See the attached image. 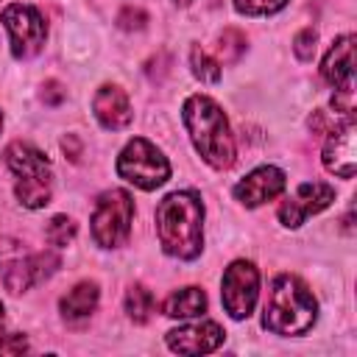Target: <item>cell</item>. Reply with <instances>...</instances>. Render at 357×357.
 <instances>
[{"label": "cell", "mask_w": 357, "mask_h": 357, "mask_svg": "<svg viewBox=\"0 0 357 357\" xmlns=\"http://www.w3.org/2000/svg\"><path fill=\"white\" fill-rule=\"evenodd\" d=\"M156 234L165 254L195 259L204 248V201L192 190L170 192L156 206Z\"/></svg>", "instance_id": "cell-1"}, {"label": "cell", "mask_w": 357, "mask_h": 357, "mask_svg": "<svg viewBox=\"0 0 357 357\" xmlns=\"http://www.w3.org/2000/svg\"><path fill=\"white\" fill-rule=\"evenodd\" d=\"M184 126L195 151L215 170H226L234 165V137L229 131V120L223 109L206 95H190L181 106Z\"/></svg>", "instance_id": "cell-2"}, {"label": "cell", "mask_w": 357, "mask_h": 357, "mask_svg": "<svg viewBox=\"0 0 357 357\" xmlns=\"http://www.w3.org/2000/svg\"><path fill=\"white\" fill-rule=\"evenodd\" d=\"M318 318V301L310 287L290 273H282L271 282L265 307H262V326L273 335H304Z\"/></svg>", "instance_id": "cell-3"}, {"label": "cell", "mask_w": 357, "mask_h": 357, "mask_svg": "<svg viewBox=\"0 0 357 357\" xmlns=\"http://www.w3.org/2000/svg\"><path fill=\"white\" fill-rule=\"evenodd\" d=\"M3 156H6L8 170L17 176L14 190H17L20 204L28 209H42L45 204H50L53 173H50L47 156L28 142H11Z\"/></svg>", "instance_id": "cell-4"}, {"label": "cell", "mask_w": 357, "mask_h": 357, "mask_svg": "<svg viewBox=\"0 0 357 357\" xmlns=\"http://www.w3.org/2000/svg\"><path fill=\"white\" fill-rule=\"evenodd\" d=\"M59 268L53 251H28L17 240H0V279L11 293H22L31 284L47 279Z\"/></svg>", "instance_id": "cell-5"}, {"label": "cell", "mask_w": 357, "mask_h": 357, "mask_svg": "<svg viewBox=\"0 0 357 357\" xmlns=\"http://www.w3.org/2000/svg\"><path fill=\"white\" fill-rule=\"evenodd\" d=\"M117 176L139 190H156L170 178V165L153 142L134 137L117 156Z\"/></svg>", "instance_id": "cell-6"}, {"label": "cell", "mask_w": 357, "mask_h": 357, "mask_svg": "<svg viewBox=\"0 0 357 357\" xmlns=\"http://www.w3.org/2000/svg\"><path fill=\"white\" fill-rule=\"evenodd\" d=\"M134 220V198L126 190H106L92 209V237L100 248H117L128 240Z\"/></svg>", "instance_id": "cell-7"}, {"label": "cell", "mask_w": 357, "mask_h": 357, "mask_svg": "<svg viewBox=\"0 0 357 357\" xmlns=\"http://www.w3.org/2000/svg\"><path fill=\"white\" fill-rule=\"evenodd\" d=\"M3 25L8 28V36H11V53L17 59H31L42 50L45 45V36H47V28H45V20L42 14L33 8V6H22V3H11L3 8L0 14Z\"/></svg>", "instance_id": "cell-8"}, {"label": "cell", "mask_w": 357, "mask_h": 357, "mask_svg": "<svg viewBox=\"0 0 357 357\" xmlns=\"http://www.w3.org/2000/svg\"><path fill=\"white\" fill-rule=\"evenodd\" d=\"M257 293H259V273L251 262L245 259H234L226 271H223V282H220V298L226 312L234 321H243L251 315L254 304H257Z\"/></svg>", "instance_id": "cell-9"}, {"label": "cell", "mask_w": 357, "mask_h": 357, "mask_svg": "<svg viewBox=\"0 0 357 357\" xmlns=\"http://www.w3.org/2000/svg\"><path fill=\"white\" fill-rule=\"evenodd\" d=\"M335 201V190L326 181H304L298 184V190L282 201L279 206V220L287 229L301 226L310 215H318L321 209H326Z\"/></svg>", "instance_id": "cell-10"}, {"label": "cell", "mask_w": 357, "mask_h": 357, "mask_svg": "<svg viewBox=\"0 0 357 357\" xmlns=\"http://www.w3.org/2000/svg\"><path fill=\"white\" fill-rule=\"evenodd\" d=\"M357 126H354V114L343 117V123H335V128L329 131V139L324 145V167L340 178H351L354 176V162H357Z\"/></svg>", "instance_id": "cell-11"}, {"label": "cell", "mask_w": 357, "mask_h": 357, "mask_svg": "<svg viewBox=\"0 0 357 357\" xmlns=\"http://www.w3.org/2000/svg\"><path fill=\"white\" fill-rule=\"evenodd\" d=\"M284 173L273 165H262L257 170H251L243 181L234 184V198L243 204V206H259L271 198H276L282 190H284Z\"/></svg>", "instance_id": "cell-12"}, {"label": "cell", "mask_w": 357, "mask_h": 357, "mask_svg": "<svg viewBox=\"0 0 357 357\" xmlns=\"http://www.w3.org/2000/svg\"><path fill=\"white\" fill-rule=\"evenodd\" d=\"M167 346L178 354H206L223 343V329L215 321H198L167 332Z\"/></svg>", "instance_id": "cell-13"}, {"label": "cell", "mask_w": 357, "mask_h": 357, "mask_svg": "<svg viewBox=\"0 0 357 357\" xmlns=\"http://www.w3.org/2000/svg\"><path fill=\"white\" fill-rule=\"evenodd\" d=\"M321 75L326 84L335 86V92L354 89V33H346L332 42L329 53L324 56Z\"/></svg>", "instance_id": "cell-14"}, {"label": "cell", "mask_w": 357, "mask_h": 357, "mask_svg": "<svg viewBox=\"0 0 357 357\" xmlns=\"http://www.w3.org/2000/svg\"><path fill=\"white\" fill-rule=\"evenodd\" d=\"M92 112H95L98 123H100L103 128H112V131L126 128V126L131 123V117H134L131 103H128V95H126L120 86H114V84H103V86L95 92V98H92Z\"/></svg>", "instance_id": "cell-15"}, {"label": "cell", "mask_w": 357, "mask_h": 357, "mask_svg": "<svg viewBox=\"0 0 357 357\" xmlns=\"http://www.w3.org/2000/svg\"><path fill=\"white\" fill-rule=\"evenodd\" d=\"M98 298H100V290L95 282H78L64 298H61V315L67 321H81V318H89L98 307Z\"/></svg>", "instance_id": "cell-16"}, {"label": "cell", "mask_w": 357, "mask_h": 357, "mask_svg": "<svg viewBox=\"0 0 357 357\" xmlns=\"http://www.w3.org/2000/svg\"><path fill=\"white\" fill-rule=\"evenodd\" d=\"M162 312L167 318H195L206 312V293L201 287H181L170 293L162 304Z\"/></svg>", "instance_id": "cell-17"}, {"label": "cell", "mask_w": 357, "mask_h": 357, "mask_svg": "<svg viewBox=\"0 0 357 357\" xmlns=\"http://www.w3.org/2000/svg\"><path fill=\"white\" fill-rule=\"evenodd\" d=\"M126 312H128L131 321L145 324L153 312V293L145 284H131L128 293H126Z\"/></svg>", "instance_id": "cell-18"}, {"label": "cell", "mask_w": 357, "mask_h": 357, "mask_svg": "<svg viewBox=\"0 0 357 357\" xmlns=\"http://www.w3.org/2000/svg\"><path fill=\"white\" fill-rule=\"evenodd\" d=\"M190 67H192V75L206 81V84H218L220 81V64L201 47V45H192L190 50Z\"/></svg>", "instance_id": "cell-19"}, {"label": "cell", "mask_w": 357, "mask_h": 357, "mask_svg": "<svg viewBox=\"0 0 357 357\" xmlns=\"http://www.w3.org/2000/svg\"><path fill=\"white\" fill-rule=\"evenodd\" d=\"M218 53H220V61H226V64L240 61V56L245 53V33L237 28H226L218 36Z\"/></svg>", "instance_id": "cell-20"}, {"label": "cell", "mask_w": 357, "mask_h": 357, "mask_svg": "<svg viewBox=\"0 0 357 357\" xmlns=\"http://www.w3.org/2000/svg\"><path fill=\"white\" fill-rule=\"evenodd\" d=\"M45 237H47L50 245L64 248V245H70L73 237H75V223H73L67 215H56V218H50V223H47V229H45Z\"/></svg>", "instance_id": "cell-21"}, {"label": "cell", "mask_w": 357, "mask_h": 357, "mask_svg": "<svg viewBox=\"0 0 357 357\" xmlns=\"http://www.w3.org/2000/svg\"><path fill=\"white\" fill-rule=\"evenodd\" d=\"M287 0H234V8L240 14H248V17H262V14H273L279 8H284Z\"/></svg>", "instance_id": "cell-22"}, {"label": "cell", "mask_w": 357, "mask_h": 357, "mask_svg": "<svg viewBox=\"0 0 357 357\" xmlns=\"http://www.w3.org/2000/svg\"><path fill=\"white\" fill-rule=\"evenodd\" d=\"M315 45H318V33H315L312 28L298 31V33H296V39H293V53H296V59L310 61V59L315 56Z\"/></svg>", "instance_id": "cell-23"}, {"label": "cell", "mask_w": 357, "mask_h": 357, "mask_svg": "<svg viewBox=\"0 0 357 357\" xmlns=\"http://www.w3.org/2000/svg\"><path fill=\"white\" fill-rule=\"evenodd\" d=\"M145 22H148L145 11H142V8H134V6H126V8L117 14V25H120L123 31H139Z\"/></svg>", "instance_id": "cell-24"}, {"label": "cell", "mask_w": 357, "mask_h": 357, "mask_svg": "<svg viewBox=\"0 0 357 357\" xmlns=\"http://www.w3.org/2000/svg\"><path fill=\"white\" fill-rule=\"evenodd\" d=\"M28 351V340L22 335H3L0 337V354H22Z\"/></svg>", "instance_id": "cell-25"}, {"label": "cell", "mask_w": 357, "mask_h": 357, "mask_svg": "<svg viewBox=\"0 0 357 357\" xmlns=\"http://www.w3.org/2000/svg\"><path fill=\"white\" fill-rule=\"evenodd\" d=\"M42 100L50 103V106H59V103L64 100L61 84H59V81H45V86H42Z\"/></svg>", "instance_id": "cell-26"}, {"label": "cell", "mask_w": 357, "mask_h": 357, "mask_svg": "<svg viewBox=\"0 0 357 357\" xmlns=\"http://www.w3.org/2000/svg\"><path fill=\"white\" fill-rule=\"evenodd\" d=\"M176 6H190V0H173Z\"/></svg>", "instance_id": "cell-27"}, {"label": "cell", "mask_w": 357, "mask_h": 357, "mask_svg": "<svg viewBox=\"0 0 357 357\" xmlns=\"http://www.w3.org/2000/svg\"><path fill=\"white\" fill-rule=\"evenodd\" d=\"M0 321H3V304H0Z\"/></svg>", "instance_id": "cell-28"}, {"label": "cell", "mask_w": 357, "mask_h": 357, "mask_svg": "<svg viewBox=\"0 0 357 357\" xmlns=\"http://www.w3.org/2000/svg\"><path fill=\"white\" fill-rule=\"evenodd\" d=\"M0 128H3V114H0Z\"/></svg>", "instance_id": "cell-29"}]
</instances>
